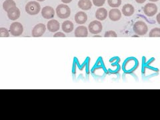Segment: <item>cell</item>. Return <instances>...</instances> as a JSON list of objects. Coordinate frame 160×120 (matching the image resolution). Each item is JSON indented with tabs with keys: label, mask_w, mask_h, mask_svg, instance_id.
<instances>
[{
	"label": "cell",
	"mask_w": 160,
	"mask_h": 120,
	"mask_svg": "<svg viewBox=\"0 0 160 120\" xmlns=\"http://www.w3.org/2000/svg\"><path fill=\"white\" fill-rule=\"evenodd\" d=\"M25 9L29 15L35 16V15H37L39 13L40 10H41V6L38 2H29L26 4Z\"/></svg>",
	"instance_id": "obj_1"
},
{
	"label": "cell",
	"mask_w": 160,
	"mask_h": 120,
	"mask_svg": "<svg viewBox=\"0 0 160 120\" xmlns=\"http://www.w3.org/2000/svg\"><path fill=\"white\" fill-rule=\"evenodd\" d=\"M57 16L61 19H66L71 14V9L65 4H60L56 8Z\"/></svg>",
	"instance_id": "obj_2"
},
{
	"label": "cell",
	"mask_w": 160,
	"mask_h": 120,
	"mask_svg": "<svg viewBox=\"0 0 160 120\" xmlns=\"http://www.w3.org/2000/svg\"><path fill=\"white\" fill-rule=\"evenodd\" d=\"M133 29L134 32L139 36L146 35L148 31L146 23L142 21H138L135 23L133 26Z\"/></svg>",
	"instance_id": "obj_3"
},
{
	"label": "cell",
	"mask_w": 160,
	"mask_h": 120,
	"mask_svg": "<svg viewBox=\"0 0 160 120\" xmlns=\"http://www.w3.org/2000/svg\"><path fill=\"white\" fill-rule=\"evenodd\" d=\"M23 28L19 22H13L9 27V32L13 36H19L23 33Z\"/></svg>",
	"instance_id": "obj_4"
},
{
	"label": "cell",
	"mask_w": 160,
	"mask_h": 120,
	"mask_svg": "<svg viewBox=\"0 0 160 120\" xmlns=\"http://www.w3.org/2000/svg\"><path fill=\"white\" fill-rule=\"evenodd\" d=\"M88 29L89 32L92 34H98L102 31V23L99 21H93L89 24Z\"/></svg>",
	"instance_id": "obj_5"
},
{
	"label": "cell",
	"mask_w": 160,
	"mask_h": 120,
	"mask_svg": "<svg viewBox=\"0 0 160 120\" xmlns=\"http://www.w3.org/2000/svg\"><path fill=\"white\" fill-rule=\"evenodd\" d=\"M143 12L147 16L152 17L158 12V7L155 3H149L145 6Z\"/></svg>",
	"instance_id": "obj_6"
},
{
	"label": "cell",
	"mask_w": 160,
	"mask_h": 120,
	"mask_svg": "<svg viewBox=\"0 0 160 120\" xmlns=\"http://www.w3.org/2000/svg\"><path fill=\"white\" fill-rule=\"evenodd\" d=\"M46 27L43 23H39L36 25V26H35L32 29V36L35 38L42 36L44 34V33L46 32Z\"/></svg>",
	"instance_id": "obj_7"
},
{
	"label": "cell",
	"mask_w": 160,
	"mask_h": 120,
	"mask_svg": "<svg viewBox=\"0 0 160 120\" xmlns=\"http://www.w3.org/2000/svg\"><path fill=\"white\" fill-rule=\"evenodd\" d=\"M7 13L8 18L12 21L18 19L20 16V10L16 6L10 8Z\"/></svg>",
	"instance_id": "obj_8"
},
{
	"label": "cell",
	"mask_w": 160,
	"mask_h": 120,
	"mask_svg": "<svg viewBox=\"0 0 160 120\" xmlns=\"http://www.w3.org/2000/svg\"><path fill=\"white\" fill-rule=\"evenodd\" d=\"M55 11L52 7L46 6L42 10V16L45 19H52L54 17Z\"/></svg>",
	"instance_id": "obj_9"
},
{
	"label": "cell",
	"mask_w": 160,
	"mask_h": 120,
	"mask_svg": "<svg viewBox=\"0 0 160 120\" xmlns=\"http://www.w3.org/2000/svg\"><path fill=\"white\" fill-rule=\"evenodd\" d=\"M47 28L50 32H56L60 28L59 22L56 19H52L47 23Z\"/></svg>",
	"instance_id": "obj_10"
},
{
	"label": "cell",
	"mask_w": 160,
	"mask_h": 120,
	"mask_svg": "<svg viewBox=\"0 0 160 120\" xmlns=\"http://www.w3.org/2000/svg\"><path fill=\"white\" fill-rule=\"evenodd\" d=\"M74 34L77 38H86L88 36V30L86 26H79L75 30Z\"/></svg>",
	"instance_id": "obj_11"
},
{
	"label": "cell",
	"mask_w": 160,
	"mask_h": 120,
	"mask_svg": "<svg viewBox=\"0 0 160 120\" xmlns=\"http://www.w3.org/2000/svg\"><path fill=\"white\" fill-rule=\"evenodd\" d=\"M109 18L113 22H117L122 18V13L118 9H112L109 12Z\"/></svg>",
	"instance_id": "obj_12"
},
{
	"label": "cell",
	"mask_w": 160,
	"mask_h": 120,
	"mask_svg": "<svg viewBox=\"0 0 160 120\" xmlns=\"http://www.w3.org/2000/svg\"><path fill=\"white\" fill-rule=\"evenodd\" d=\"M87 14L83 12H79L75 16V21L78 24H83L87 22Z\"/></svg>",
	"instance_id": "obj_13"
},
{
	"label": "cell",
	"mask_w": 160,
	"mask_h": 120,
	"mask_svg": "<svg viewBox=\"0 0 160 120\" xmlns=\"http://www.w3.org/2000/svg\"><path fill=\"white\" fill-rule=\"evenodd\" d=\"M122 13L125 16H131L134 13V8L131 4H126L122 8Z\"/></svg>",
	"instance_id": "obj_14"
},
{
	"label": "cell",
	"mask_w": 160,
	"mask_h": 120,
	"mask_svg": "<svg viewBox=\"0 0 160 120\" xmlns=\"http://www.w3.org/2000/svg\"><path fill=\"white\" fill-rule=\"evenodd\" d=\"M108 12L105 8H99L96 12V17L98 20L103 21L107 18Z\"/></svg>",
	"instance_id": "obj_15"
},
{
	"label": "cell",
	"mask_w": 160,
	"mask_h": 120,
	"mask_svg": "<svg viewBox=\"0 0 160 120\" xmlns=\"http://www.w3.org/2000/svg\"><path fill=\"white\" fill-rule=\"evenodd\" d=\"M78 7L83 10H89L92 8V3L90 0H79Z\"/></svg>",
	"instance_id": "obj_16"
},
{
	"label": "cell",
	"mask_w": 160,
	"mask_h": 120,
	"mask_svg": "<svg viewBox=\"0 0 160 120\" xmlns=\"http://www.w3.org/2000/svg\"><path fill=\"white\" fill-rule=\"evenodd\" d=\"M73 27H74L73 23L72 22L69 21V20H67V21L64 22L62 23V26L63 31L65 33H67L72 32L73 30Z\"/></svg>",
	"instance_id": "obj_17"
},
{
	"label": "cell",
	"mask_w": 160,
	"mask_h": 120,
	"mask_svg": "<svg viewBox=\"0 0 160 120\" xmlns=\"http://www.w3.org/2000/svg\"><path fill=\"white\" fill-rule=\"evenodd\" d=\"M16 4L15 3L13 0H6L3 3V9L6 12H8V10L13 7H16Z\"/></svg>",
	"instance_id": "obj_18"
},
{
	"label": "cell",
	"mask_w": 160,
	"mask_h": 120,
	"mask_svg": "<svg viewBox=\"0 0 160 120\" xmlns=\"http://www.w3.org/2000/svg\"><path fill=\"white\" fill-rule=\"evenodd\" d=\"M109 6L112 8H118L122 4V0H108Z\"/></svg>",
	"instance_id": "obj_19"
},
{
	"label": "cell",
	"mask_w": 160,
	"mask_h": 120,
	"mask_svg": "<svg viewBox=\"0 0 160 120\" xmlns=\"http://www.w3.org/2000/svg\"><path fill=\"white\" fill-rule=\"evenodd\" d=\"M149 37H160V28H156L152 29L149 32Z\"/></svg>",
	"instance_id": "obj_20"
},
{
	"label": "cell",
	"mask_w": 160,
	"mask_h": 120,
	"mask_svg": "<svg viewBox=\"0 0 160 120\" xmlns=\"http://www.w3.org/2000/svg\"><path fill=\"white\" fill-rule=\"evenodd\" d=\"M9 36V31L5 28H0V37L2 38H8Z\"/></svg>",
	"instance_id": "obj_21"
},
{
	"label": "cell",
	"mask_w": 160,
	"mask_h": 120,
	"mask_svg": "<svg viewBox=\"0 0 160 120\" xmlns=\"http://www.w3.org/2000/svg\"><path fill=\"white\" fill-rule=\"evenodd\" d=\"M105 2H106V0H93L94 6H96L97 7H101L103 6Z\"/></svg>",
	"instance_id": "obj_22"
},
{
	"label": "cell",
	"mask_w": 160,
	"mask_h": 120,
	"mask_svg": "<svg viewBox=\"0 0 160 120\" xmlns=\"http://www.w3.org/2000/svg\"><path fill=\"white\" fill-rule=\"evenodd\" d=\"M118 36V35L116 34V33L113 32V31H109V32H106V33H105L104 35V37L106 38H108V37H114L116 38Z\"/></svg>",
	"instance_id": "obj_23"
},
{
	"label": "cell",
	"mask_w": 160,
	"mask_h": 120,
	"mask_svg": "<svg viewBox=\"0 0 160 120\" xmlns=\"http://www.w3.org/2000/svg\"><path fill=\"white\" fill-rule=\"evenodd\" d=\"M54 37H66V35H65L62 32H57L56 34H54Z\"/></svg>",
	"instance_id": "obj_24"
},
{
	"label": "cell",
	"mask_w": 160,
	"mask_h": 120,
	"mask_svg": "<svg viewBox=\"0 0 160 120\" xmlns=\"http://www.w3.org/2000/svg\"><path fill=\"white\" fill-rule=\"evenodd\" d=\"M156 19H157L158 23L160 25V13H159L158 14V16H157V17H156Z\"/></svg>",
	"instance_id": "obj_25"
},
{
	"label": "cell",
	"mask_w": 160,
	"mask_h": 120,
	"mask_svg": "<svg viewBox=\"0 0 160 120\" xmlns=\"http://www.w3.org/2000/svg\"><path fill=\"white\" fill-rule=\"evenodd\" d=\"M61 1L63 2V3H70L71 2L72 0H61Z\"/></svg>",
	"instance_id": "obj_26"
},
{
	"label": "cell",
	"mask_w": 160,
	"mask_h": 120,
	"mask_svg": "<svg viewBox=\"0 0 160 120\" xmlns=\"http://www.w3.org/2000/svg\"><path fill=\"white\" fill-rule=\"evenodd\" d=\"M146 0H136V2L138 3H143Z\"/></svg>",
	"instance_id": "obj_27"
},
{
	"label": "cell",
	"mask_w": 160,
	"mask_h": 120,
	"mask_svg": "<svg viewBox=\"0 0 160 120\" xmlns=\"http://www.w3.org/2000/svg\"><path fill=\"white\" fill-rule=\"evenodd\" d=\"M150 2H156L158 1H159V0H149Z\"/></svg>",
	"instance_id": "obj_28"
},
{
	"label": "cell",
	"mask_w": 160,
	"mask_h": 120,
	"mask_svg": "<svg viewBox=\"0 0 160 120\" xmlns=\"http://www.w3.org/2000/svg\"><path fill=\"white\" fill-rule=\"evenodd\" d=\"M37 1H39V2H43V1H45V0H37Z\"/></svg>",
	"instance_id": "obj_29"
}]
</instances>
